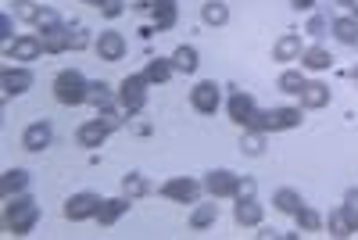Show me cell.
<instances>
[{
	"mask_svg": "<svg viewBox=\"0 0 358 240\" xmlns=\"http://www.w3.org/2000/svg\"><path fill=\"white\" fill-rule=\"evenodd\" d=\"M351 79H355V83H358V69H355V72H351Z\"/></svg>",
	"mask_w": 358,
	"mask_h": 240,
	"instance_id": "f6af8a7d",
	"label": "cell"
},
{
	"mask_svg": "<svg viewBox=\"0 0 358 240\" xmlns=\"http://www.w3.org/2000/svg\"><path fill=\"white\" fill-rule=\"evenodd\" d=\"M219 86L212 83V79H204V83H197L194 90H190V104H194V111H201V115H215L219 111Z\"/></svg>",
	"mask_w": 358,
	"mask_h": 240,
	"instance_id": "8992f818",
	"label": "cell"
},
{
	"mask_svg": "<svg viewBox=\"0 0 358 240\" xmlns=\"http://www.w3.org/2000/svg\"><path fill=\"white\" fill-rule=\"evenodd\" d=\"M97 57H101V62H122V57H126V40H122V33H101V40H97Z\"/></svg>",
	"mask_w": 358,
	"mask_h": 240,
	"instance_id": "8fae6325",
	"label": "cell"
},
{
	"mask_svg": "<svg viewBox=\"0 0 358 240\" xmlns=\"http://www.w3.org/2000/svg\"><path fill=\"white\" fill-rule=\"evenodd\" d=\"M337 4H348V8H351V0H337Z\"/></svg>",
	"mask_w": 358,
	"mask_h": 240,
	"instance_id": "bcb514c9",
	"label": "cell"
},
{
	"mask_svg": "<svg viewBox=\"0 0 358 240\" xmlns=\"http://www.w3.org/2000/svg\"><path fill=\"white\" fill-rule=\"evenodd\" d=\"M25 187H29V172L25 169H11V172H4V179H0V194L4 197H15Z\"/></svg>",
	"mask_w": 358,
	"mask_h": 240,
	"instance_id": "ffe728a7",
	"label": "cell"
},
{
	"mask_svg": "<svg viewBox=\"0 0 358 240\" xmlns=\"http://www.w3.org/2000/svg\"><path fill=\"white\" fill-rule=\"evenodd\" d=\"M301 54H305V50H301V36H297V33L280 36L276 47H273V57H276V62H297Z\"/></svg>",
	"mask_w": 358,
	"mask_h": 240,
	"instance_id": "2e32d148",
	"label": "cell"
},
{
	"mask_svg": "<svg viewBox=\"0 0 358 240\" xmlns=\"http://www.w3.org/2000/svg\"><path fill=\"white\" fill-rule=\"evenodd\" d=\"M151 15H155V33L176 25V0H151Z\"/></svg>",
	"mask_w": 358,
	"mask_h": 240,
	"instance_id": "e0dca14e",
	"label": "cell"
},
{
	"mask_svg": "<svg viewBox=\"0 0 358 240\" xmlns=\"http://www.w3.org/2000/svg\"><path fill=\"white\" fill-rule=\"evenodd\" d=\"M122 194H126L129 201H136V197H143V194H147V179H143L140 172H129V176L122 179Z\"/></svg>",
	"mask_w": 358,
	"mask_h": 240,
	"instance_id": "f1b7e54d",
	"label": "cell"
},
{
	"mask_svg": "<svg viewBox=\"0 0 358 240\" xmlns=\"http://www.w3.org/2000/svg\"><path fill=\"white\" fill-rule=\"evenodd\" d=\"M108 126L101 122V118H94V122H83L79 126V133H76V140H79V147H101L104 140H108Z\"/></svg>",
	"mask_w": 358,
	"mask_h": 240,
	"instance_id": "5bb4252c",
	"label": "cell"
},
{
	"mask_svg": "<svg viewBox=\"0 0 358 240\" xmlns=\"http://www.w3.org/2000/svg\"><path fill=\"white\" fill-rule=\"evenodd\" d=\"M83 4H90V8H101V4H104V0H83Z\"/></svg>",
	"mask_w": 358,
	"mask_h": 240,
	"instance_id": "ee69618b",
	"label": "cell"
},
{
	"mask_svg": "<svg viewBox=\"0 0 358 240\" xmlns=\"http://www.w3.org/2000/svg\"><path fill=\"white\" fill-rule=\"evenodd\" d=\"M297 226H301L305 233H315V230L322 226V219H319V212H315V208L301 204V208H297Z\"/></svg>",
	"mask_w": 358,
	"mask_h": 240,
	"instance_id": "4dcf8cb0",
	"label": "cell"
},
{
	"mask_svg": "<svg viewBox=\"0 0 358 240\" xmlns=\"http://www.w3.org/2000/svg\"><path fill=\"white\" fill-rule=\"evenodd\" d=\"M297 122H301V111H297V108H273V111H255L248 129H258V133H280V129H294Z\"/></svg>",
	"mask_w": 358,
	"mask_h": 240,
	"instance_id": "7a4b0ae2",
	"label": "cell"
},
{
	"mask_svg": "<svg viewBox=\"0 0 358 240\" xmlns=\"http://www.w3.org/2000/svg\"><path fill=\"white\" fill-rule=\"evenodd\" d=\"M255 97L244 94V90H233V97H229V118L236 126H251V115H255Z\"/></svg>",
	"mask_w": 358,
	"mask_h": 240,
	"instance_id": "9c48e42d",
	"label": "cell"
},
{
	"mask_svg": "<svg viewBox=\"0 0 358 240\" xmlns=\"http://www.w3.org/2000/svg\"><path fill=\"white\" fill-rule=\"evenodd\" d=\"M162 194L172 197V201H183V204H194L197 194H201V183H194V179H169V183H162Z\"/></svg>",
	"mask_w": 358,
	"mask_h": 240,
	"instance_id": "30bf717a",
	"label": "cell"
},
{
	"mask_svg": "<svg viewBox=\"0 0 358 240\" xmlns=\"http://www.w3.org/2000/svg\"><path fill=\"white\" fill-rule=\"evenodd\" d=\"M40 54H43V40L40 36H18L15 43H8L11 62H36Z\"/></svg>",
	"mask_w": 358,
	"mask_h": 240,
	"instance_id": "ba28073f",
	"label": "cell"
},
{
	"mask_svg": "<svg viewBox=\"0 0 358 240\" xmlns=\"http://www.w3.org/2000/svg\"><path fill=\"white\" fill-rule=\"evenodd\" d=\"M233 219L241 223V226H258V223H262V204H258L255 197H251V201H236Z\"/></svg>",
	"mask_w": 358,
	"mask_h": 240,
	"instance_id": "d6986e66",
	"label": "cell"
},
{
	"mask_svg": "<svg viewBox=\"0 0 358 240\" xmlns=\"http://www.w3.org/2000/svg\"><path fill=\"white\" fill-rule=\"evenodd\" d=\"M241 147H244V155H251V158H258L262 151H265V133H258V129H251L244 140H241Z\"/></svg>",
	"mask_w": 358,
	"mask_h": 240,
	"instance_id": "1f68e13d",
	"label": "cell"
},
{
	"mask_svg": "<svg viewBox=\"0 0 358 240\" xmlns=\"http://www.w3.org/2000/svg\"><path fill=\"white\" fill-rule=\"evenodd\" d=\"M326 29H330V22H326L322 15H312V18H308V25H305V33L319 40V36H326Z\"/></svg>",
	"mask_w": 358,
	"mask_h": 240,
	"instance_id": "ab89813d",
	"label": "cell"
},
{
	"mask_svg": "<svg viewBox=\"0 0 358 240\" xmlns=\"http://www.w3.org/2000/svg\"><path fill=\"white\" fill-rule=\"evenodd\" d=\"M301 65L312 69V72H322V69H330V65H334V54L326 50V47H312V50L301 54Z\"/></svg>",
	"mask_w": 358,
	"mask_h": 240,
	"instance_id": "603a6c76",
	"label": "cell"
},
{
	"mask_svg": "<svg viewBox=\"0 0 358 240\" xmlns=\"http://www.w3.org/2000/svg\"><path fill=\"white\" fill-rule=\"evenodd\" d=\"M351 8H355V11H358V0H351Z\"/></svg>",
	"mask_w": 358,
	"mask_h": 240,
	"instance_id": "7dc6e473",
	"label": "cell"
},
{
	"mask_svg": "<svg viewBox=\"0 0 358 240\" xmlns=\"http://www.w3.org/2000/svg\"><path fill=\"white\" fill-rule=\"evenodd\" d=\"M326 226H330V233L334 237H348L355 226L348 223V216H344V208H341V212H330V219H326Z\"/></svg>",
	"mask_w": 358,
	"mask_h": 240,
	"instance_id": "836d02e7",
	"label": "cell"
},
{
	"mask_svg": "<svg viewBox=\"0 0 358 240\" xmlns=\"http://www.w3.org/2000/svg\"><path fill=\"white\" fill-rule=\"evenodd\" d=\"M273 204L280 208V212H287V216H297V208H301L305 201H301V194H297V190H276V197H273Z\"/></svg>",
	"mask_w": 358,
	"mask_h": 240,
	"instance_id": "484cf974",
	"label": "cell"
},
{
	"mask_svg": "<svg viewBox=\"0 0 358 240\" xmlns=\"http://www.w3.org/2000/svg\"><path fill=\"white\" fill-rule=\"evenodd\" d=\"M0 83H4V94H25V90H33V72L29 69H4Z\"/></svg>",
	"mask_w": 358,
	"mask_h": 240,
	"instance_id": "9a60e30c",
	"label": "cell"
},
{
	"mask_svg": "<svg viewBox=\"0 0 358 240\" xmlns=\"http://www.w3.org/2000/svg\"><path fill=\"white\" fill-rule=\"evenodd\" d=\"M290 4H294L297 11H312V8H315V0H290Z\"/></svg>",
	"mask_w": 358,
	"mask_h": 240,
	"instance_id": "7bdbcfd3",
	"label": "cell"
},
{
	"mask_svg": "<svg viewBox=\"0 0 358 240\" xmlns=\"http://www.w3.org/2000/svg\"><path fill=\"white\" fill-rule=\"evenodd\" d=\"M97 118H101V122L108 126V129H118V126H122V111H118V108H97Z\"/></svg>",
	"mask_w": 358,
	"mask_h": 240,
	"instance_id": "8d00e7d4",
	"label": "cell"
},
{
	"mask_svg": "<svg viewBox=\"0 0 358 240\" xmlns=\"http://www.w3.org/2000/svg\"><path fill=\"white\" fill-rule=\"evenodd\" d=\"M101 204H104V201H101L97 194H76V197L65 201V219H72V223H79V219H97Z\"/></svg>",
	"mask_w": 358,
	"mask_h": 240,
	"instance_id": "5b68a950",
	"label": "cell"
},
{
	"mask_svg": "<svg viewBox=\"0 0 358 240\" xmlns=\"http://www.w3.org/2000/svg\"><path fill=\"white\" fill-rule=\"evenodd\" d=\"M40 11H43V8H36L33 0H15V18H22V22H33V25H36Z\"/></svg>",
	"mask_w": 358,
	"mask_h": 240,
	"instance_id": "d590c367",
	"label": "cell"
},
{
	"mask_svg": "<svg viewBox=\"0 0 358 240\" xmlns=\"http://www.w3.org/2000/svg\"><path fill=\"white\" fill-rule=\"evenodd\" d=\"M236 183H241V176H233V172L219 169V172H208L204 190L212 194V197H233V194H236Z\"/></svg>",
	"mask_w": 358,
	"mask_h": 240,
	"instance_id": "52a82bcc",
	"label": "cell"
},
{
	"mask_svg": "<svg viewBox=\"0 0 358 240\" xmlns=\"http://www.w3.org/2000/svg\"><path fill=\"white\" fill-rule=\"evenodd\" d=\"M36 219H40V208H36V201H33V197H18V201H11V197H8V208H4V226H8L15 237H25L29 230L36 226Z\"/></svg>",
	"mask_w": 358,
	"mask_h": 240,
	"instance_id": "6da1fadb",
	"label": "cell"
},
{
	"mask_svg": "<svg viewBox=\"0 0 358 240\" xmlns=\"http://www.w3.org/2000/svg\"><path fill=\"white\" fill-rule=\"evenodd\" d=\"M86 79H83V72H76V69H65V72H57V79H54V97H57V104H83L86 101Z\"/></svg>",
	"mask_w": 358,
	"mask_h": 240,
	"instance_id": "3957f363",
	"label": "cell"
},
{
	"mask_svg": "<svg viewBox=\"0 0 358 240\" xmlns=\"http://www.w3.org/2000/svg\"><path fill=\"white\" fill-rule=\"evenodd\" d=\"M147 76H126L122 86H118V104H122L126 115H140L147 104Z\"/></svg>",
	"mask_w": 358,
	"mask_h": 240,
	"instance_id": "277c9868",
	"label": "cell"
},
{
	"mask_svg": "<svg viewBox=\"0 0 358 240\" xmlns=\"http://www.w3.org/2000/svg\"><path fill=\"white\" fill-rule=\"evenodd\" d=\"M172 69L176 72H197V50L190 47V43H183V47H176V54H172Z\"/></svg>",
	"mask_w": 358,
	"mask_h": 240,
	"instance_id": "7402d4cb",
	"label": "cell"
},
{
	"mask_svg": "<svg viewBox=\"0 0 358 240\" xmlns=\"http://www.w3.org/2000/svg\"><path fill=\"white\" fill-rule=\"evenodd\" d=\"M36 29L47 36V33H57V29H65V25H62V18H57L50 8H43V11H40V18H36Z\"/></svg>",
	"mask_w": 358,
	"mask_h": 240,
	"instance_id": "d6a6232c",
	"label": "cell"
},
{
	"mask_svg": "<svg viewBox=\"0 0 358 240\" xmlns=\"http://www.w3.org/2000/svg\"><path fill=\"white\" fill-rule=\"evenodd\" d=\"M122 11H126V0H104V4H101V15L104 18H118Z\"/></svg>",
	"mask_w": 358,
	"mask_h": 240,
	"instance_id": "60d3db41",
	"label": "cell"
},
{
	"mask_svg": "<svg viewBox=\"0 0 358 240\" xmlns=\"http://www.w3.org/2000/svg\"><path fill=\"white\" fill-rule=\"evenodd\" d=\"M129 204H133V201H129L126 194H122V197L104 201V204H101V212H97V223H101V226H115L118 219H122V216L129 212Z\"/></svg>",
	"mask_w": 358,
	"mask_h": 240,
	"instance_id": "4fadbf2b",
	"label": "cell"
},
{
	"mask_svg": "<svg viewBox=\"0 0 358 240\" xmlns=\"http://www.w3.org/2000/svg\"><path fill=\"white\" fill-rule=\"evenodd\" d=\"M334 36L344 47H358V18H337L334 22Z\"/></svg>",
	"mask_w": 358,
	"mask_h": 240,
	"instance_id": "cb8c5ba5",
	"label": "cell"
},
{
	"mask_svg": "<svg viewBox=\"0 0 358 240\" xmlns=\"http://www.w3.org/2000/svg\"><path fill=\"white\" fill-rule=\"evenodd\" d=\"M50 140H54L50 122H33L22 133V147H25V151H43V147H50Z\"/></svg>",
	"mask_w": 358,
	"mask_h": 240,
	"instance_id": "7c38bea8",
	"label": "cell"
},
{
	"mask_svg": "<svg viewBox=\"0 0 358 240\" xmlns=\"http://www.w3.org/2000/svg\"><path fill=\"white\" fill-rule=\"evenodd\" d=\"M215 219H219V204H201V208H194L190 226H194V230H204V226H212Z\"/></svg>",
	"mask_w": 358,
	"mask_h": 240,
	"instance_id": "83f0119b",
	"label": "cell"
},
{
	"mask_svg": "<svg viewBox=\"0 0 358 240\" xmlns=\"http://www.w3.org/2000/svg\"><path fill=\"white\" fill-rule=\"evenodd\" d=\"M301 104L305 108H326V104H330V86H326V83H305Z\"/></svg>",
	"mask_w": 358,
	"mask_h": 240,
	"instance_id": "ac0fdd59",
	"label": "cell"
},
{
	"mask_svg": "<svg viewBox=\"0 0 358 240\" xmlns=\"http://www.w3.org/2000/svg\"><path fill=\"white\" fill-rule=\"evenodd\" d=\"M172 57H155V62H147V69H143V76H147V83H169L172 79Z\"/></svg>",
	"mask_w": 358,
	"mask_h": 240,
	"instance_id": "44dd1931",
	"label": "cell"
},
{
	"mask_svg": "<svg viewBox=\"0 0 358 240\" xmlns=\"http://www.w3.org/2000/svg\"><path fill=\"white\" fill-rule=\"evenodd\" d=\"M255 190H258V187H255V179H241V183H236V194H233V197H236V201H251V197H255Z\"/></svg>",
	"mask_w": 358,
	"mask_h": 240,
	"instance_id": "b9f144b4",
	"label": "cell"
},
{
	"mask_svg": "<svg viewBox=\"0 0 358 240\" xmlns=\"http://www.w3.org/2000/svg\"><path fill=\"white\" fill-rule=\"evenodd\" d=\"M86 104H94V108H108L111 104V86L108 83H90L86 86Z\"/></svg>",
	"mask_w": 358,
	"mask_h": 240,
	"instance_id": "4316f807",
	"label": "cell"
},
{
	"mask_svg": "<svg viewBox=\"0 0 358 240\" xmlns=\"http://www.w3.org/2000/svg\"><path fill=\"white\" fill-rule=\"evenodd\" d=\"M201 18H204L208 25H226V22H229V8L222 4V0H204Z\"/></svg>",
	"mask_w": 358,
	"mask_h": 240,
	"instance_id": "d4e9b609",
	"label": "cell"
},
{
	"mask_svg": "<svg viewBox=\"0 0 358 240\" xmlns=\"http://www.w3.org/2000/svg\"><path fill=\"white\" fill-rule=\"evenodd\" d=\"M40 40H43V54H62V50H69V33H65V29L47 33V36H40Z\"/></svg>",
	"mask_w": 358,
	"mask_h": 240,
	"instance_id": "f546056e",
	"label": "cell"
},
{
	"mask_svg": "<svg viewBox=\"0 0 358 240\" xmlns=\"http://www.w3.org/2000/svg\"><path fill=\"white\" fill-rule=\"evenodd\" d=\"M344 216H348V223L358 230V190H348V194H344Z\"/></svg>",
	"mask_w": 358,
	"mask_h": 240,
	"instance_id": "74e56055",
	"label": "cell"
},
{
	"mask_svg": "<svg viewBox=\"0 0 358 240\" xmlns=\"http://www.w3.org/2000/svg\"><path fill=\"white\" fill-rule=\"evenodd\" d=\"M280 90H283V94H301V90H305V76L301 72H283L280 76Z\"/></svg>",
	"mask_w": 358,
	"mask_h": 240,
	"instance_id": "e575fe53",
	"label": "cell"
},
{
	"mask_svg": "<svg viewBox=\"0 0 358 240\" xmlns=\"http://www.w3.org/2000/svg\"><path fill=\"white\" fill-rule=\"evenodd\" d=\"M65 33H69V50H83V47L90 43V36H86L83 25H72V29H65Z\"/></svg>",
	"mask_w": 358,
	"mask_h": 240,
	"instance_id": "f35d334b",
	"label": "cell"
}]
</instances>
